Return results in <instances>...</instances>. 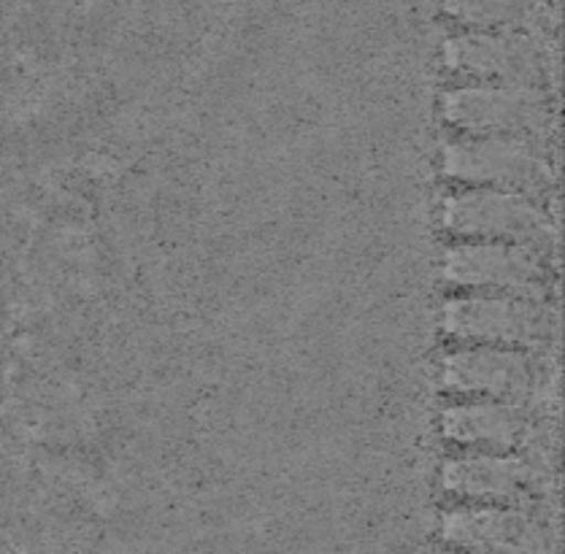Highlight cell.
<instances>
[{"label":"cell","instance_id":"obj_9","mask_svg":"<svg viewBox=\"0 0 565 554\" xmlns=\"http://www.w3.org/2000/svg\"><path fill=\"white\" fill-rule=\"evenodd\" d=\"M444 535L455 544L477 550H539L541 528L533 525L520 511L471 509L455 511L444 522Z\"/></svg>","mask_w":565,"mask_h":554},{"label":"cell","instance_id":"obj_1","mask_svg":"<svg viewBox=\"0 0 565 554\" xmlns=\"http://www.w3.org/2000/svg\"><path fill=\"white\" fill-rule=\"evenodd\" d=\"M444 173L455 182L490 190L544 195L555 184L550 160L520 136H487L444 152Z\"/></svg>","mask_w":565,"mask_h":554},{"label":"cell","instance_id":"obj_2","mask_svg":"<svg viewBox=\"0 0 565 554\" xmlns=\"http://www.w3.org/2000/svg\"><path fill=\"white\" fill-rule=\"evenodd\" d=\"M444 63L452 74L477 82L541 87L555 79L557 57L541 41L520 30H487L449 41Z\"/></svg>","mask_w":565,"mask_h":554},{"label":"cell","instance_id":"obj_11","mask_svg":"<svg viewBox=\"0 0 565 554\" xmlns=\"http://www.w3.org/2000/svg\"><path fill=\"white\" fill-rule=\"evenodd\" d=\"M449 17L477 30H520L539 20L541 0H444Z\"/></svg>","mask_w":565,"mask_h":554},{"label":"cell","instance_id":"obj_7","mask_svg":"<svg viewBox=\"0 0 565 554\" xmlns=\"http://www.w3.org/2000/svg\"><path fill=\"white\" fill-rule=\"evenodd\" d=\"M444 387L460 395H479L487 401L516 403L533 387V369L527 358L507 347H479L449 354L441 369Z\"/></svg>","mask_w":565,"mask_h":554},{"label":"cell","instance_id":"obj_3","mask_svg":"<svg viewBox=\"0 0 565 554\" xmlns=\"http://www.w3.org/2000/svg\"><path fill=\"white\" fill-rule=\"evenodd\" d=\"M444 227L455 236L509 241L550 255L555 249V225L527 195L507 190H477L449 198L444 206Z\"/></svg>","mask_w":565,"mask_h":554},{"label":"cell","instance_id":"obj_10","mask_svg":"<svg viewBox=\"0 0 565 554\" xmlns=\"http://www.w3.org/2000/svg\"><path fill=\"white\" fill-rule=\"evenodd\" d=\"M527 423L512 403L482 401L449 408L444 417V436L462 447L512 449L525 438Z\"/></svg>","mask_w":565,"mask_h":554},{"label":"cell","instance_id":"obj_5","mask_svg":"<svg viewBox=\"0 0 565 554\" xmlns=\"http://www.w3.org/2000/svg\"><path fill=\"white\" fill-rule=\"evenodd\" d=\"M449 285L490 295H522L541 298L550 285L544 252L509 241L458 246L444 260Z\"/></svg>","mask_w":565,"mask_h":554},{"label":"cell","instance_id":"obj_4","mask_svg":"<svg viewBox=\"0 0 565 554\" xmlns=\"http://www.w3.org/2000/svg\"><path fill=\"white\" fill-rule=\"evenodd\" d=\"M444 330L455 341L482 347H539L555 330V315L539 298L482 295L444 309Z\"/></svg>","mask_w":565,"mask_h":554},{"label":"cell","instance_id":"obj_6","mask_svg":"<svg viewBox=\"0 0 565 554\" xmlns=\"http://www.w3.org/2000/svg\"><path fill=\"white\" fill-rule=\"evenodd\" d=\"M441 111L455 128L482 136H539L552 122L546 95L520 84L455 89L444 98Z\"/></svg>","mask_w":565,"mask_h":554},{"label":"cell","instance_id":"obj_8","mask_svg":"<svg viewBox=\"0 0 565 554\" xmlns=\"http://www.w3.org/2000/svg\"><path fill=\"white\" fill-rule=\"evenodd\" d=\"M444 487L477 501H522L539 492V473L514 457L479 455L449 462L444 468Z\"/></svg>","mask_w":565,"mask_h":554}]
</instances>
